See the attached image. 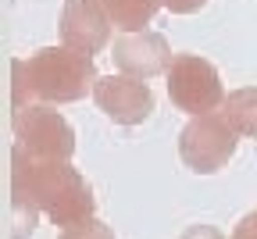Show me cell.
Segmentation results:
<instances>
[{
	"mask_svg": "<svg viewBox=\"0 0 257 239\" xmlns=\"http://www.w3.org/2000/svg\"><path fill=\"white\" fill-rule=\"evenodd\" d=\"M179 239H229V235H221L214 225H200V221H197V225H189Z\"/></svg>",
	"mask_w": 257,
	"mask_h": 239,
	"instance_id": "cell-15",
	"label": "cell"
},
{
	"mask_svg": "<svg viewBox=\"0 0 257 239\" xmlns=\"http://www.w3.org/2000/svg\"><path fill=\"white\" fill-rule=\"evenodd\" d=\"M172 47L168 40L154 29L143 32H118L114 43H111V61H114V72L128 75V79H140L150 82L157 75H168L172 68Z\"/></svg>",
	"mask_w": 257,
	"mask_h": 239,
	"instance_id": "cell-7",
	"label": "cell"
},
{
	"mask_svg": "<svg viewBox=\"0 0 257 239\" xmlns=\"http://www.w3.org/2000/svg\"><path fill=\"white\" fill-rule=\"evenodd\" d=\"M165 86H168V100L189 118H200V114H211V111H221L225 107V82H221V72L200 54H175L172 57V68L165 75Z\"/></svg>",
	"mask_w": 257,
	"mask_h": 239,
	"instance_id": "cell-3",
	"label": "cell"
},
{
	"mask_svg": "<svg viewBox=\"0 0 257 239\" xmlns=\"http://www.w3.org/2000/svg\"><path fill=\"white\" fill-rule=\"evenodd\" d=\"M229 239H257V207L250 211V214H243L239 218V225L232 228V235Z\"/></svg>",
	"mask_w": 257,
	"mask_h": 239,
	"instance_id": "cell-13",
	"label": "cell"
},
{
	"mask_svg": "<svg viewBox=\"0 0 257 239\" xmlns=\"http://www.w3.org/2000/svg\"><path fill=\"white\" fill-rule=\"evenodd\" d=\"M11 132L15 147H22L36 161H72L75 154V129L57 107L32 104L29 111L11 118Z\"/></svg>",
	"mask_w": 257,
	"mask_h": 239,
	"instance_id": "cell-5",
	"label": "cell"
},
{
	"mask_svg": "<svg viewBox=\"0 0 257 239\" xmlns=\"http://www.w3.org/2000/svg\"><path fill=\"white\" fill-rule=\"evenodd\" d=\"M207 8V0H165V11L172 15H197Z\"/></svg>",
	"mask_w": 257,
	"mask_h": 239,
	"instance_id": "cell-14",
	"label": "cell"
},
{
	"mask_svg": "<svg viewBox=\"0 0 257 239\" xmlns=\"http://www.w3.org/2000/svg\"><path fill=\"white\" fill-rule=\"evenodd\" d=\"M25 64H29L32 96H36V104H47V107L75 104L86 93L93 96V86L100 79L96 61L89 54H79V50L64 47V43L40 47L36 54L25 57Z\"/></svg>",
	"mask_w": 257,
	"mask_h": 239,
	"instance_id": "cell-2",
	"label": "cell"
},
{
	"mask_svg": "<svg viewBox=\"0 0 257 239\" xmlns=\"http://www.w3.org/2000/svg\"><path fill=\"white\" fill-rule=\"evenodd\" d=\"M221 114L232 122V129L243 140H257V86H243L225 96Z\"/></svg>",
	"mask_w": 257,
	"mask_h": 239,
	"instance_id": "cell-10",
	"label": "cell"
},
{
	"mask_svg": "<svg viewBox=\"0 0 257 239\" xmlns=\"http://www.w3.org/2000/svg\"><path fill=\"white\" fill-rule=\"evenodd\" d=\"M57 36L64 47L93 57L114 43V22L104 8V0H64L61 18H57Z\"/></svg>",
	"mask_w": 257,
	"mask_h": 239,
	"instance_id": "cell-6",
	"label": "cell"
},
{
	"mask_svg": "<svg viewBox=\"0 0 257 239\" xmlns=\"http://www.w3.org/2000/svg\"><path fill=\"white\" fill-rule=\"evenodd\" d=\"M93 104L100 107L114 125H143L150 114H154V89L150 82H140V79H128L121 72H111V75H100L93 86Z\"/></svg>",
	"mask_w": 257,
	"mask_h": 239,
	"instance_id": "cell-8",
	"label": "cell"
},
{
	"mask_svg": "<svg viewBox=\"0 0 257 239\" xmlns=\"http://www.w3.org/2000/svg\"><path fill=\"white\" fill-rule=\"evenodd\" d=\"M239 140L243 136L232 129V122L221 111H211V114H200V118H189L182 125L179 157L193 175H214L236 157Z\"/></svg>",
	"mask_w": 257,
	"mask_h": 239,
	"instance_id": "cell-4",
	"label": "cell"
},
{
	"mask_svg": "<svg viewBox=\"0 0 257 239\" xmlns=\"http://www.w3.org/2000/svg\"><path fill=\"white\" fill-rule=\"evenodd\" d=\"M114 22V32H143L157 11H165V0H104Z\"/></svg>",
	"mask_w": 257,
	"mask_h": 239,
	"instance_id": "cell-9",
	"label": "cell"
},
{
	"mask_svg": "<svg viewBox=\"0 0 257 239\" xmlns=\"http://www.w3.org/2000/svg\"><path fill=\"white\" fill-rule=\"evenodd\" d=\"M36 104V96H32V82H29V64L25 57H11V118L29 111Z\"/></svg>",
	"mask_w": 257,
	"mask_h": 239,
	"instance_id": "cell-11",
	"label": "cell"
},
{
	"mask_svg": "<svg viewBox=\"0 0 257 239\" xmlns=\"http://www.w3.org/2000/svg\"><path fill=\"white\" fill-rule=\"evenodd\" d=\"M40 218L68 228L96 218V196L72 161H36L11 147V239L36 232Z\"/></svg>",
	"mask_w": 257,
	"mask_h": 239,
	"instance_id": "cell-1",
	"label": "cell"
},
{
	"mask_svg": "<svg viewBox=\"0 0 257 239\" xmlns=\"http://www.w3.org/2000/svg\"><path fill=\"white\" fill-rule=\"evenodd\" d=\"M57 239H114V232H111L100 218H86V221H79V225L61 228Z\"/></svg>",
	"mask_w": 257,
	"mask_h": 239,
	"instance_id": "cell-12",
	"label": "cell"
}]
</instances>
